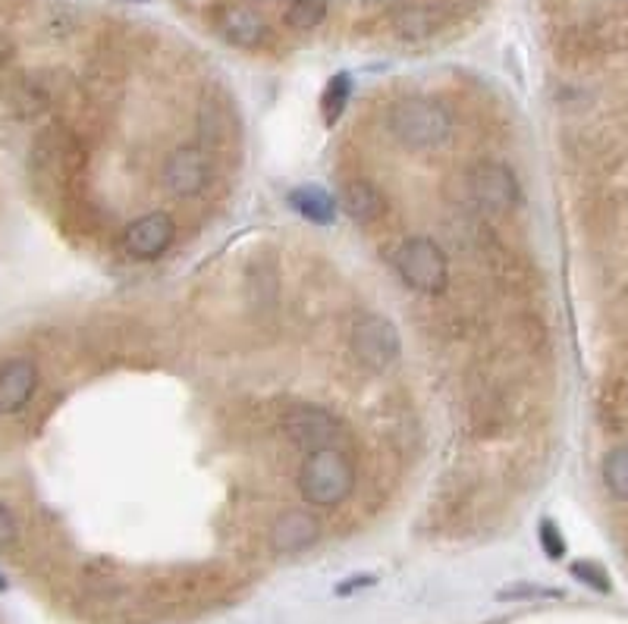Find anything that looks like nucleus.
Here are the masks:
<instances>
[{
	"instance_id": "obj_7",
	"label": "nucleus",
	"mask_w": 628,
	"mask_h": 624,
	"mask_svg": "<svg viewBox=\"0 0 628 624\" xmlns=\"http://www.w3.org/2000/svg\"><path fill=\"white\" fill-rule=\"evenodd\" d=\"M399 348H403L399 330L384 314H365L352 326V352H355L359 365L368 367V370L381 374V370L396 365Z\"/></svg>"
},
{
	"instance_id": "obj_20",
	"label": "nucleus",
	"mask_w": 628,
	"mask_h": 624,
	"mask_svg": "<svg viewBox=\"0 0 628 624\" xmlns=\"http://www.w3.org/2000/svg\"><path fill=\"white\" fill-rule=\"evenodd\" d=\"M538 534H541V546L543 553H547V559H563L565 556V539L563 534H560V527L550 521V517H543L541 527H538Z\"/></svg>"
},
{
	"instance_id": "obj_18",
	"label": "nucleus",
	"mask_w": 628,
	"mask_h": 624,
	"mask_svg": "<svg viewBox=\"0 0 628 624\" xmlns=\"http://www.w3.org/2000/svg\"><path fill=\"white\" fill-rule=\"evenodd\" d=\"M349 94H352V79H349L346 73H337V76L327 82L324 98H321V110H324L327 126H333V123L343 116V110H346L349 104Z\"/></svg>"
},
{
	"instance_id": "obj_10",
	"label": "nucleus",
	"mask_w": 628,
	"mask_h": 624,
	"mask_svg": "<svg viewBox=\"0 0 628 624\" xmlns=\"http://www.w3.org/2000/svg\"><path fill=\"white\" fill-rule=\"evenodd\" d=\"M176 223L174 216L164 211H152V214L139 216L135 223L126 226L123 233V248L130 252L135 260H157L167 255V248L174 245Z\"/></svg>"
},
{
	"instance_id": "obj_11",
	"label": "nucleus",
	"mask_w": 628,
	"mask_h": 624,
	"mask_svg": "<svg viewBox=\"0 0 628 624\" xmlns=\"http://www.w3.org/2000/svg\"><path fill=\"white\" fill-rule=\"evenodd\" d=\"M38 387V367L29 358H10L0 365V414H20Z\"/></svg>"
},
{
	"instance_id": "obj_23",
	"label": "nucleus",
	"mask_w": 628,
	"mask_h": 624,
	"mask_svg": "<svg viewBox=\"0 0 628 624\" xmlns=\"http://www.w3.org/2000/svg\"><path fill=\"white\" fill-rule=\"evenodd\" d=\"M371 583H374V578H355V581L340 583V587H337V593H340V597H346L349 590H359V587H371Z\"/></svg>"
},
{
	"instance_id": "obj_24",
	"label": "nucleus",
	"mask_w": 628,
	"mask_h": 624,
	"mask_svg": "<svg viewBox=\"0 0 628 624\" xmlns=\"http://www.w3.org/2000/svg\"><path fill=\"white\" fill-rule=\"evenodd\" d=\"M0 590H7V578L3 575H0Z\"/></svg>"
},
{
	"instance_id": "obj_16",
	"label": "nucleus",
	"mask_w": 628,
	"mask_h": 624,
	"mask_svg": "<svg viewBox=\"0 0 628 624\" xmlns=\"http://www.w3.org/2000/svg\"><path fill=\"white\" fill-rule=\"evenodd\" d=\"M283 20L296 32H311V29H318L327 20V3L324 0H293L286 7Z\"/></svg>"
},
{
	"instance_id": "obj_6",
	"label": "nucleus",
	"mask_w": 628,
	"mask_h": 624,
	"mask_svg": "<svg viewBox=\"0 0 628 624\" xmlns=\"http://www.w3.org/2000/svg\"><path fill=\"white\" fill-rule=\"evenodd\" d=\"M475 7L477 0H412L393 13V29L403 42H428L447 22Z\"/></svg>"
},
{
	"instance_id": "obj_12",
	"label": "nucleus",
	"mask_w": 628,
	"mask_h": 624,
	"mask_svg": "<svg viewBox=\"0 0 628 624\" xmlns=\"http://www.w3.org/2000/svg\"><path fill=\"white\" fill-rule=\"evenodd\" d=\"M217 32L236 47H258L267 38V22L258 10L245 7V3H227L217 10Z\"/></svg>"
},
{
	"instance_id": "obj_17",
	"label": "nucleus",
	"mask_w": 628,
	"mask_h": 624,
	"mask_svg": "<svg viewBox=\"0 0 628 624\" xmlns=\"http://www.w3.org/2000/svg\"><path fill=\"white\" fill-rule=\"evenodd\" d=\"M604 483L616 499L628 502V446L609 449L604 458Z\"/></svg>"
},
{
	"instance_id": "obj_2",
	"label": "nucleus",
	"mask_w": 628,
	"mask_h": 624,
	"mask_svg": "<svg viewBox=\"0 0 628 624\" xmlns=\"http://www.w3.org/2000/svg\"><path fill=\"white\" fill-rule=\"evenodd\" d=\"M393 138L412 152L437 148L450 138L453 132V116L433 98H403L390 110Z\"/></svg>"
},
{
	"instance_id": "obj_13",
	"label": "nucleus",
	"mask_w": 628,
	"mask_h": 624,
	"mask_svg": "<svg viewBox=\"0 0 628 624\" xmlns=\"http://www.w3.org/2000/svg\"><path fill=\"white\" fill-rule=\"evenodd\" d=\"M318 537H321L318 517L308 515L302 509L286 512V515L277 517L274 527H271V546H274V553H302V549H308Z\"/></svg>"
},
{
	"instance_id": "obj_8",
	"label": "nucleus",
	"mask_w": 628,
	"mask_h": 624,
	"mask_svg": "<svg viewBox=\"0 0 628 624\" xmlns=\"http://www.w3.org/2000/svg\"><path fill=\"white\" fill-rule=\"evenodd\" d=\"M283 433L293 446H299L305 453H315V449L340 446L346 436V427L337 414H330L321 405H296L283 417Z\"/></svg>"
},
{
	"instance_id": "obj_21",
	"label": "nucleus",
	"mask_w": 628,
	"mask_h": 624,
	"mask_svg": "<svg viewBox=\"0 0 628 624\" xmlns=\"http://www.w3.org/2000/svg\"><path fill=\"white\" fill-rule=\"evenodd\" d=\"M20 537V527H16V517L7 509V502H0V549H10Z\"/></svg>"
},
{
	"instance_id": "obj_15",
	"label": "nucleus",
	"mask_w": 628,
	"mask_h": 624,
	"mask_svg": "<svg viewBox=\"0 0 628 624\" xmlns=\"http://www.w3.org/2000/svg\"><path fill=\"white\" fill-rule=\"evenodd\" d=\"M289 204L299 216H305L308 223H318V226H327L333 223L337 216V201L321 189V186H305V189H296L289 194Z\"/></svg>"
},
{
	"instance_id": "obj_1",
	"label": "nucleus",
	"mask_w": 628,
	"mask_h": 624,
	"mask_svg": "<svg viewBox=\"0 0 628 624\" xmlns=\"http://www.w3.org/2000/svg\"><path fill=\"white\" fill-rule=\"evenodd\" d=\"M299 490H302L305 502H311L318 509H333V505L346 502L355 490V468H352L349 455L340 446L315 449L305 455Z\"/></svg>"
},
{
	"instance_id": "obj_22",
	"label": "nucleus",
	"mask_w": 628,
	"mask_h": 624,
	"mask_svg": "<svg viewBox=\"0 0 628 624\" xmlns=\"http://www.w3.org/2000/svg\"><path fill=\"white\" fill-rule=\"evenodd\" d=\"M519 597H547V600H560L563 590H547V587H513V590H503L499 600H519Z\"/></svg>"
},
{
	"instance_id": "obj_5",
	"label": "nucleus",
	"mask_w": 628,
	"mask_h": 624,
	"mask_svg": "<svg viewBox=\"0 0 628 624\" xmlns=\"http://www.w3.org/2000/svg\"><path fill=\"white\" fill-rule=\"evenodd\" d=\"M465 189L469 198L475 201L477 211L491 216L509 214L519 204V182L516 172L497 160H481L465 172Z\"/></svg>"
},
{
	"instance_id": "obj_4",
	"label": "nucleus",
	"mask_w": 628,
	"mask_h": 624,
	"mask_svg": "<svg viewBox=\"0 0 628 624\" xmlns=\"http://www.w3.org/2000/svg\"><path fill=\"white\" fill-rule=\"evenodd\" d=\"M82 167H86V148L73 132H66L64 126H51V130H44L38 135V142L32 148V170H35V176L64 186Z\"/></svg>"
},
{
	"instance_id": "obj_3",
	"label": "nucleus",
	"mask_w": 628,
	"mask_h": 624,
	"mask_svg": "<svg viewBox=\"0 0 628 624\" xmlns=\"http://www.w3.org/2000/svg\"><path fill=\"white\" fill-rule=\"evenodd\" d=\"M393 267L399 280L421 296H440L450 286V260L443 255V248L428 236L406 238L393 252Z\"/></svg>"
},
{
	"instance_id": "obj_9",
	"label": "nucleus",
	"mask_w": 628,
	"mask_h": 624,
	"mask_svg": "<svg viewBox=\"0 0 628 624\" xmlns=\"http://www.w3.org/2000/svg\"><path fill=\"white\" fill-rule=\"evenodd\" d=\"M214 160L201 145H179L161 164V182L174 198H196L208 189Z\"/></svg>"
},
{
	"instance_id": "obj_19",
	"label": "nucleus",
	"mask_w": 628,
	"mask_h": 624,
	"mask_svg": "<svg viewBox=\"0 0 628 624\" xmlns=\"http://www.w3.org/2000/svg\"><path fill=\"white\" fill-rule=\"evenodd\" d=\"M572 578L582 581L585 587H591V590H597V593H609V590H613L609 575L597 561H572Z\"/></svg>"
},
{
	"instance_id": "obj_14",
	"label": "nucleus",
	"mask_w": 628,
	"mask_h": 624,
	"mask_svg": "<svg viewBox=\"0 0 628 624\" xmlns=\"http://www.w3.org/2000/svg\"><path fill=\"white\" fill-rule=\"evenodd\" d=\"M340 204H343L346 216H352L355 223H374L387 211L384 194H381V189L371 179H349L346 186H343V194H340Z\"/></svg>"
}]
</instances>
